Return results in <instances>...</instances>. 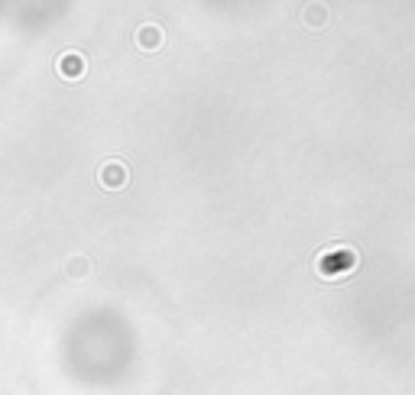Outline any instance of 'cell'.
<instances>
[{
	"label": "cell",
	"mask_w": 415,
	"mask_h": 395,
	"mask_svg": "<svg viewBox=\"0 0 415 395\" xmlns=\"http://www.w3.org/2000/svg\"><path fill=\"white\" fill-rule=\"evenodd\" d=\"M354 266H357V253L347 250V246L331 250V253H324V256L318 259V273H322L324 279H341V275H347Z\"/></svg>",
	"instance_id": "6da1fadb"
},
{
	"label": "cell",
	"mask_w": 415,
	"mask_h": 395,
	"mask_svg": "<svg viewBox=\"0 0 415 395\" xmlns=\"http://www.w3.org/2000/svg\"><path fill=\"white\" fill-rule=\"evenodd\" d=\"M98 178H101V185H104V188H123V185H127V178H130V172H127V166H123V162L110 159V162H104V166H101Z\"/></svg>",
	"instance_id": "7a4b0ae2"
},
{
	"label": "cell",
	"mask_w": 415,
	"mask_h": 395,
	"mask_svg": "<svg viewBox=\"0 0 415 395\" xmlns=\"http://www.w3.org/2000/svg\"><path fill=\"white\" fill-rule=\"evenodd\" d=\"M59 75L69 78V81H78V78L85 75V55H78V52L59 55Z\"/></svg>",
	"instance_id": "3957f363"
},
{
	"label": "cell",
	"mask_w": 415,
	"mask_h": 395,
	"mask_svg": "<svg viewBox=\"0 0 415 395\" xmlns=\"http://www.w3.org/2000/svg\"><path fill=\"white\" fill-rule=\"evenodd\" d=\"M137 42H140V49L153 52V49L162 46V30H159L156 23H143V26L137 30Z\"/></svg>",
	"instance_id": "277c9868"
},
{
	"label": "cell",
	"mask_w": 415,
	"mask_h": 395,
	"mask_svg": "<svg viewBox=\"0 0 415 395\" xmlns=\"http://www.w3.org/2000/svg\"><path fill=\"white\" fill-rule=\"evenodd\" d=\"M85 273H88V259H72V263H69V275H72V279H85Z\"/></svg>",
	"instance_id": "5b68a950"
}]
</instances>
